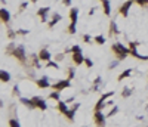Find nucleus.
Returning <instances> with one entry per match:
<instances>
[{
  "label": "nucleus",
  "instance_id": "nucleus-34",
  "mask_svg": "<svg viewBox=\"0 0 148 127\" xmlns=\"http://www.w3.org/2000/svg\"><path fill=\"white\" fill-rule=\"evenodd\" d=\"M12 95H13V96H21V90H19V86H18V84H15V86H13Z\"/></svg>",
  "mask_w": 148,
  "mask_h": 127
},
{
  "label": "nucleus",
  "instance_id": "nucleus-33",
  "mask_svg": "<svg viewBox=\"0 0 148 127\" xmlns=\"http://www.w3.org/2000/svg\"><path fill=\"white\" fill-rule=\"evenodd\" d=\"M6 36H7V39H9V40H13L16 36H18V34H16V31H12V30H7V33H6Z\"/></svg>",
  "mask_w": 148,
  "mask_h": 127
},
{
  "label": "nucleus",
  "instance_id": "nucleus-20",
  "mask_svg": "<svg viewBox=\"0 0 148 127\" xmlns=\"http://www.w3.org/2000/svg\"><path fill=\"white\" fill-rule=\"evenodd\" d=\"M102 9H104V13H105L107 16L111 15V2L110 0H104L102 2Z\"/></svg>",
  "mask_w": 148,
  "mask_h": 127
},
{
  "label": "nucleus",
  "instance_id": "nucleus-2",
  "mask_svg": "<svg viewBox=\"0 0 148 127\" xmlns=\"http://www.w3.org/2000/svg\"><path fill=\"white\" fill-rule=\"evenodd\" d=\"M12 56H13L18 62H21L22 65L27 64L28 56H27V53H25V47H24V46H21V45L16 46V47L13 49V52H12Z\"/></svg>",
  "mask_w": 148,
  "mask_h": 127
},
{
  "label": "nucleus",
  "instance_id": "nucleus-36",
  "mask_svg": "<svg viewBox=\"0 0 148 127\" xmlns=\"http://www.w3.org/2000/svg\"><path fill=\"white\" fill-rule=\"evenodd\" d=\"M30 33V30H16V34L18 36H27Z\"/></svg>",
  "mask_w": 148,
  "mask_h": 127
},
{
  "label": "nucleus",
  "instance_id": "nucleus-6",
  "mask_svg": "<svg viewBox=\"0 0 148 127\" xmlns=\"http://www.w3.org/2000/svg\"><path fill=\"white\" fill-rule=\"evenodd\" d=\"M33 102H34V106H36L37 109H42V111H46L48 109V104H46V100L40 98V96H33Z\"/></svg>",
  "mask_w": 148,
  "mask_h": 127
},
{
  "label": "nucleus",
  "instance_id": "nucleus-27",
  "mask_svg": "<svg viewBox=\"0 0 148 127\" xmlns=\"http://www.w3.org/2000/svg\"><path fill=\"white\" fill-rule=\"evenodd\" d=\"M117 112H119V106H117V105H114V106H113V109H111V111L107 114V117H108V118H113V117H114Z\"/></svg>",
  "mask_w": 148,
  "mask_h": 127
},
{
  "label": "nucleus",
  "instance_id": "nucleus-18",
  "mask_svg": "<svg viewBox=\"0 0 148 127\" xmlns=\"http://www.w3.org/2000/svg\"><path fill=\"white\" fill-rule=\"evenodd\" d=\"M58 109H59V112L64 114V115H67L68 111H70V108H68L67 102H64V100H59V102H58Z\"/></svg>",
  "mask_w": 148,
  "mask_h": 127
},
{
  "label": "nucleus",
  "instance_id": "nucleus-16",
  "mask_svg": "<svg viewBox=\"0 0 148 127\" xmlns=\"http://www.w3.org/2000/svg\"><path fill=\"white\" fill-rule=\"evenodd\" d=\"M119 34H120V30L117 27L116 21H110V36L113 37V36H119Z\"/></svg>",
  "mask_w": 148,
  "mask_h": 127
},
{
  "label": "nucleus",
  "instance_id": "nucleus-45",
  "mask_svg": "<svg viewBox=\"0 0 148 127\" xmlns=\"http://www.w3.org/2000/svg\"><path fill=\"white\" fill-rule=\"evenodd\" d=\"M31 3H37V0H31Z\"/></svg>",
  "mask_w": 148,
  "mask_h": 127
},
{
  "label": "nucleus",
  "instance_id": "nucleus-25",
  "mask_svg": "<svg viewBox=\"0 0 148 127\" xmlns=\"http://www.w3.org/2000/svg\"><path fill=\"white\" fill-rule=\"evenodd\" d=\"M68 33L70 34H76L77 33V24H73V22H70V25H68Z\"/></svg>",
  "mask_w": 148,
  "mask_h": 127
},
{
  "label": "nucleus",
  "instance_id": "nucleus-47",
  "mask_svg": "<svg viewBox=\"0 0 148 127\" xmlns=\"http://www.w3.org/2000/svg\"><path fill=\"white\" fill-rule=\"evenodd\" d=\"M147 108H148V105H147Z\"/></svg>",
  "mask_w": 148,
  "mask_h": 127
},
{
  "label": "nucleus",
  "instance_id": "nucleus-7",
  "mask_svg": "<svg viewBox=\"0 0 148 127\" xmlns=\"http://www.w3.org/2000/svg\"><path fill=\"white\" fill-rule=\"evenodd\" d=\"M132 5H133V2L132 0H126V2L123 3V5H120V7H119V13L121 15V16H126L129 15V9L132 7Z\"/></svg>",
  "mask_w": 148,
  "mask_h": 127
},
{
  "label": "nucleus",
  "instance_id": "nucleus-32",
  "mask_svg": "<svg viewBox=\"0 0 148 127\" xmlns=\"http://www.w3.org/2000/svg\"><path fill=\"white\" fill-rule=\"evenodd\" d=\"M67 74H68V80H73L74 78V75H76V71H74V68H67Z\"/></svg>",
  "mask_w": 148,
  "mask_h": 127
},
{
  "label": "nucleus",
  "instance_id": "nucleus-43",
  "mask_svg": "<svg viewBox=\"0 0 148 127\" xmlns=\"http://www.w3.org/2000/svg\"><path fill=\"white\" fill-rule=\"evenodd\" d=\"M95 9H96V7H92L90 12H89V15H93V13H95Z\"/></svg>",
  "mask_w": 148,
  "mask_h": 127
},
{
  "label": "nucleus",
  "instance_id": "nucleus-4",
  "mask_svg": "<svg viewBox=\"0 0 148 127\" xmlns=\"http://www.w3.org/2000/svg\"><path fill=\"white\" fill-rule=\"evenodd\" d=\"M105 120H107V115H104L102 111L93 112V123L96 127H105Z\"/></svg>",
  "mask_w": 148,
  "mask_h": 127
},
{
  "label": "nucleus",
  "instance_id": "nucleus-28",
  "mask_svg": "<svg viewBox=\"0 0 148 127\" xmlns=\"http://www.w3.org/2000/svg\"><path fill=\"white\" fill-rule=\"evenodd\" d=\"M93 40H95V43H96V45H101V46L105 43V37H104V36H96Z\"/></svg>",
  "mask_w": 148,
  "mask_h": 127
},
{
  "label": "nucleus",
  "instance_id": "nucleus-24",
  "mask_svg": "<svg viewBox=\"0 0 148 127\" xmlns=\"http://www.w3.org/2000/svg\"><path fill=\"white\" fill-rule=\"evenodd\" d=\"M130 74H132V70H130V68H129V70H126V71H123V72H121V74L119 75V81H121V80H125V78H127V77H129Z\"/></svg>",
  "mask_w": 148,
  "mask_h": 127
},
{
  "label": "nucleus",
  "instance_id": "nucleus-30",
  "mask_svg": "<svg viewBox=\"0 0 148 127\" xmlns=\"http://www.w3.org/2000/svg\"><path fill=\"white\" fill-rule=\"evenodd\" d=\"M9 127H21V124L16 118H9Z\"/></svg>",
  "mask_w": 148,
  "mask_h": 127
},
{
  "label": "nucleus",
  "instance_id": "nucleus-41",
  "mask_svg": "<svg viewBox=\"0 0 148 127\" xmlns=\"http://www.w3.org/2000/svg\"><path fill=\"white\" fill-rule=\"evenodd\" d=\"M55 59H56V62H61V61L64 59V55H62V53H59V55H56V56H55Z\"/></svg>",
  "mask_w": 148,
  "mask_h": 127
},
{
  "label": "nucleus",
  "instance_id": "nucleus-39",
  "mask_svg": "<svg viewBox=\"0 0 148 127\" xmlns=\"http://www.w3.org/2000/svg\"><path fill=\"white\" fill-rule=\"evenodd\" d=\"M71 52H73V53H76V52H82V47H80L79 45H74V46L71 47Z\"/></svg>",
  "mask_w": 148,
  "mask_h": 127
},
{
  "label": "nucleus",
  "instance_id": "nucleus-26",
  "mask_svg": "<svg viewBox=\"0 0 148 127\" xmlns=\"http://www.w3.org/2000/svg\"><path fill=\"white\" fill-rule=\"evenodd\" d=\"M46 68L58 70V68H59V65H58V62H56V61H49V62H46Z\"/></svg>",
  "mask_w": 148,
  "mask_h": 127
},
{
  "label": "nucleus",
  "instance_id": "nucleus-37",
  "mask_svg": "<svg viewBox=\"0 0 148 127\" xmlns=\"http://www.w3.org/2000/svg\"><path fill=\"white\" fill-rule=\"evenodd\" d=\"M83 41H84V43H89V45H90V43H92V37H90L89 34H84V36H83Z\"/></svg>",
  "mask_w": 148,
  "mask_h": 127
},
{
  "label": "nucleus",
  "instance_id": "nucleus-22",
  "mask_svg": "<svg viewBox=\"0 0 148 127\" xmlns=\"http://www.w3.org/2000/svg\"><path fill=\"white\" fill-rule=\"evenodd\" d=\"M15 47H16V45L13 43V41H11V43L6 46V49H5V55L12 56V52H13V49H15Z\"/></svg>",
  "mask_w": 148,
  "mask_h": 127
},
{
  "label": "nucleus",
  "instance_id": "nucleus-31",
  "mask_svg": "<svg viewBox=\"0 0 148 127\" xmlns=\"http://www.w3.org/2000/svg\"><path fill=\"white\" fill-rule=\"evenodd\" d=\"M130 95H132V89L125 87V89H123V92H121V98H129Z\"/></svg>",
  "mask_w": 148,
  "mask_h": 127
},
{
  "label": "nucleus",
  "instance_id": "nucleus-17",
  "mask_svg": "<svg viewBox=\"0 0 148 127\" xmlns=\"http://www.w3.org/2000/svg\"><path fill=\"white\" fill-rule=\"evenodd\" d=\"M70 19H71L73 24H77V19H79V9L77 7H71L70 9Z\"/></svg>",
  "mask_w": 148,
  "mask_h": 127
},
{
  "label": "nucleus",
  "instance_id": "nucleus-5",
  "mask_svg": "<svg viewBox=\"0 0 148 127\" xmlns=\"http://www.w3.org/2000/svg\"><path fill=\"white\" fill-rule=\"evenodd\" d=\"M70 86H71V80L65 78V80H59V81L54 83L50 87H52V90H58V92H61V90H65V89H68Z\"/></svg>",
  "mask_w": 148,
  "mask_h": 127
},
{
  "label": "nucleus",
  "instance_id": "nucleus-21",
  "mask_svg": "<svg viewBox=\"0 0 148 127\" xmlns=\"http://www.w3.org/2000/svg\"><path fill=\"white\" fill-rule=\"evenodd\" d=\"M0 80H2V83H9L11 81V74L6 70H2L0 71Z\"/></svg>",
  "mask_w": 148,
  "mask_h": 127
},
{
  "label": "nucleus",
  "instance_id": "nucleus-42",
  "mask_svg": "<svg viewBox=\"0 0 148 127\" xmlns=\"http://www.w3.org/2000/svg\"><path fill=\"white\" fill-rule=\"evenodd\" d=\"M62 3L65 6H71V0H62Z\"/></svg>",
  "mask_w": 148,
  "mask_h": 127
},
{
  "label": "nucleus",
  "instance_id": "nucleus-14",
  "mask_svg": "<svg viewBox=\"0 0 148 127\" xmlns=\"http://www.w3.org/2000/svg\"><path fill=\"white\" fill-rule=\"evenodd\" d=\"M39 58H40V61L49 62V61H50V58H52V55H50V52H49L48 49H40V52H39Z\"/></svg>",
  "mask_w": 148,
  "mask_h": 127
},
{
  "label": "nucleus",
  "instance_id": "nucleus-23",
  "mask_svg": "<svg viewBox=\"0 0 148 127\" xmlns=\"http://www.w3.org/2000/svg\"><path fill=\"white\" fill-rule=\"evenodd\" d=\"M49 99H54V100H56V102H59V100H61V93H59L58 90L50 92V93H49Z\"/></svg>",
  "mask_w": 148,
  "mask_h": 127
},
{
  "label": "nucleus",
  "instance_id": "nucleus-19",
  "mask_svg": "<svg viewBox=\"0 0 148 127\" xmlns=\"http://www.w3.org/2000/svg\"><path fill=\"white\" fill-rule=\"evenodd\" d=\"M19 102L24 105V106H27L30 109H34L36 106H34V102H33V99H28V98H21L19 99Z\"/></svg>",
  "mask_w": 148,
  "mask_h": 127
},
{
  "label": "nucleus",
  "instance_id": "nucleus-15",
  "mask_svg": "<svg viewBox=\"0 0 148 127\" xmlns=\"http://www.w3.org/2000/svg\"><path fill=\"white\" fill-rule=\"evenodd\" d=\"M79 108H80V104H74V105H73V108L68 111V114H67L65 117L68 118L70 121H74V115H76V112H77V109H79Z\"/></svg>",
  "mask_w": 148,
  "mask_h": 127
},
{
  "label": "nucleus",
  "instance_id": "nucleus-40",
  "mask_svg": "<svg viewBox=\"0 0 148 127\" xmlns=\"http://www.w3.org/2000/svg\"><path fill=\"white\" fill-rule=\"evenodd\" d=\"M119 62H120L119 59H116V61H113V62H111V64L108 65V68H110V70H113V68H116V66L119 65Z\"/></svg>",
  "mask_w": 148,
  "mask_h": 127
},
{
  "label": "nucleus",
  "instance_id": "nucleus-3",
  "mask_svg": "<svg viewBox=\"0 0 148 127\" xmlns=\"http://www.w3.org/2000/svg\"><path fill=\"white\" fill-rule=\"evenodd\" d=\"M111 96H114V92H107V93H104V95L99 98V100L96 102V105H95V111H102V109L107 106L105 100H107L108 98H111Z\"/></svg>",
  "mask_w": 148,
  "mask_h": 127
},
{
  "label": "nucleus",
  "instance_id": "nucleus-12",
  "mask_svg": "<svg viewBox=\"0 0 148 127\" xmlns=\"http://www.w3.org/2000/svg\"><path fill=\"white\" fill-rule=\"evenodd\" d=\"M0 19H2L3 24H7L11 21V13L6 7H2V9H0Z\"/></svg>",
  "mask_w": 148,
  "mask_h": 127
},
{
  "label": "nucleus",
  "instance_id": "nucleus-11",
  "mask_svg": "<svg viewBox=\"0 0 148 127\" xmlns=\"http://www.w3.org/2000/svg\"><path fill=\"white\" fill-rule=\"evenodd\" d=\"M71 59H73V62L79 66L82 64H84V56L82 55V52H76V53H71Z\"/></svg>",
  "mask_w": 148,
  "mask_h": 127
},
{
  "label": "nucleus",
  "instance_id": "nucleus-35",
  "mask_svg": "<svg viewBox=\"0 0 148 127\" xmlns=\"http://www.w3.org/2000/svg\"><path fill=\"white\" fill-rule=\"evenodd\" d=\"M84 65L88 66V68H92V66H93V62H92V59H89V58H84Z\"/></svg>",
  "mask_w": 148,
  "mask_h": 127
},
{
  "label": "nucleus",
  "instance_id": "nucleus-9",
  "mask_svg": "<svg viewBox=\"0 0 148 127\" xmlns=\"http://www.w3.org/2000/svg\"><path fill=\"white\" fill-rule=\"evenodd\" d=\"M36 84H37V87H40V89H48V87L52 86V84L49 83V77H48V75H43L42 78H37Z\"/></svg>",
  "mask_w": 148,
  "mask_h": 127
},
{
  "label": "nucleus",
  "instance_id": "nucleus-10",
  "mask_svg": "<svg viewBox=\"0 0 148 127\" xmlns=\"http://www.w3.org/2000/svg\"><path fill=\"white\" fill-rule=\"evenodd\" d=\"M28 61H30V66H33L34 70H39V68H42V65H40V58H39V55H30V58H28Z\"/></svg>",
  "mask_w": 148,
  "mask_h": 127
},
{
  "label": "nucleus",
  "instance_id": "nucleus-8",
  "mask_svg": "<svg viewBox=\"0 0 148 127\" xmlns=\"http://www.w3.org/2000/svg\"><path fill=\"white\" fill-rule=\"evenodd\" d=\"M50 12V7L46 6V7H40V9L37 11V15H39V18L42 22H48V15Z\"/></svg>",
  "mask_w": 148,
  "mask_h": 127
},
{
  "label": "nucleus",
  "instance_id": "nucleus-38",
  "mask_svg": "<svg viewBox=\"0 0 148 127\" xmlns=\"http://www.w3.org/2000/svg\"><path fill=\"white\" fill-rule=\"evenodd\" d=\"M28 7V2H22L21 3V6H19V12H24L25 9Z\"/></svg>",
  "mask_w": 148,
  "mask_h": 127
},
{
  "label": "nucleus",
  "instance_id": "nucleus-46",
  "mask_svg": "<svg viewBox=\"0 0 148 127\" xmlns=\"http://www.w3.org/2000/svg\"><path fill=\"white\" fill-rule=\"evenodd\" d=\"M99 2H104V0H99Z\"/></svg>",
  "mask_w": 148,
  "mask_h": 127
},
{
  "label": "nucleus",
  "instance_id": "nucleus-13",
  "mask_svg": "<svg viewBox=\"0 0 148 127\" xmlns=\"http://www.w3.org/2000/svg\"><path fill=\"white\" fill-rule=\"evenodd\" d=\"M61 19H62V15L58 13V12H54V15H52V18H50V21H49V28H54Z\"/></svg>",
  "mask_w": 148,
  "mask_h": 127
},
{
  "label": "nucleus",
  "instance_id": "nucleus-29",
  "mask_svg": "<svg viewBox=\"0 0 148 127\" xmlns=\"http://www.w3.org/2000/svg\"><path fill=\"white\" fill-rule=\"evenodd\" d=\"M132 2L139 5L141 7H148V0H132Z\"/></svg>",
  "mask_w": 148,
  "mask_h": 127
},
{
  "label": "nucleus",
  "instance_id": "nucleus-1",
  "mask_svg": "<svg viewBox=\"0 0 148 127\" xmlns=\"http://www.w3.org/2000/svg\"><path fill=\"white\" fill-rule=\"evenodd\" d=\"M111 52L114 53V56L121 62L130 55V49L126 47L125 45H121V43H113L111 45Z\"/></svg>",
  "mask_w": 148,
  "mask_h": 127
},
{
  "label": "nucleus",
  "instance_id": "nucleus-44",
  "mask_svg": "<svg viewBox=\"0 0 148 127\" xmlns=\"http://www.w3.org/2000/svg\"><path fill=\"white\" fill-rule=\"evenodd\" d=\"M73 100H74V98H68V99H67V100H65V102H67V104H68V102H73Z\"/></svg>",
  "mask_w": 148,
  "mask_h": 127
}]
</instances>
